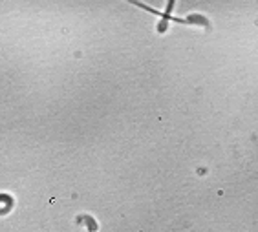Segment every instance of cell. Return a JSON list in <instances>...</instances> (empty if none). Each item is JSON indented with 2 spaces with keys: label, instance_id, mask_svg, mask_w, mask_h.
Instances as JSON below:
<instances>
[{
  "label": "cell",
  "instance_id": "6da1fadb",
  "mask_svg": "<svg viewBox=\"0 0 258 232\" xmlns=\"http://www.w3.org/2000/svg\"><path fill=\"white\" fill-rule=\"evenodd\" d=\"M134 6H139V8H143L145 11H150L152 15H158V17H161V22H159V28L158 30L159 31H165V28H167V22H179V24H185V26H200V28H211L209 26V20L205 19V17H202V15H198V13H194V15H190V17H187V19H179V17H172L169 13V11H156V10H152L150 6H147V4H143V2H132Z\"/></svg>",
  "mask_w": 258,
  "mask_h": 232
}]
</instances>
